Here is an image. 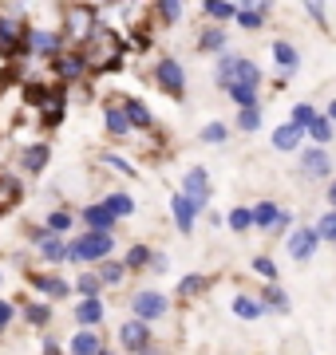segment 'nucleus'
Instances as JSON below:
<instances>
[{"label": "nucleus", "mask_w": 336, "mask_h": 355, "mask_svg": "<svg viewBox=\"0 0 336 355\" xmlns=\"http://www.w3.org/2000/svg\"><path fill=\"white\" fill-rule=\"evenodd\" d=\"M64 24H60V36H64V48L83 51L91 44V36L99 32V4H64L60 8Z\"/></svg>", "instance_id": "obj_1"}, {"label": "nucleus", "mask_w": 336, "mask_h": 355, "mask_svg": "<svg viewBox=\"0 0 336 355\" xmlns=\"http://www.w3.org/2000/svg\"><path fill=\"white\" fill-rule=\"evenodd\" d=\"M83 60H87L91 76L119 71V67H123V60H127V40L119 36V32H111V28H99V32L91 36V44L83 48Z\"/></svg>", "instance_id": "obj_2"}, {"label": "nucleus", "mask_w": 336, "mask_h": 355, "mask_svg": "<svg viewBox=\"0 0 336 355\" xmlns=\"http://www.w3.org/2000/svg\"><path fill=\"white\" fill-rule=\"evenodd\" d=\"M24 95H28V103L36 107V114H40V123H44V127H60V123H64V114H67V87H60V83L44 87L40 79H28Z\"/></svg>", "instance_id": "obj_3"}, {"label": "nucleus", "mask_w": 336, "mask_h": 355, "mask_svg": "<svg viewBox=\"0 0 336 355\" xmlns=\"http://www.w3.org/2000/svg\"><path fill=\"white\" fill-rule=\"evenodd\" d=\"M28 20L20 4H8L0 8V60H24V40H28Z\"/></svg>", "instance_id": "obj_4"}, {"label": "nucleus", "mask_w": 336, "mask_h": 355, "mask_svg": "<svg viewBox=\"0 0 336 355\" xmlns=\"http://www.w3.org/2000/svg\"><path fill=\"white\" fill-rule=\"evenodd\" d=\"M115 253V233H79L67 237V261L72 265H103Z\"/></svg>", "instance_id": "obj_5"}, {"label": "nucleus", "mask_w": 336, "mask_h": 355, "mask_svg": "<svg viewBox=\"0 0 336 355\" xmlns=\"http://www.w3.org/2000/svg\"><path fill=\"white\" fill-rule=\"evenodd\" d=\"M151 79H155L158 91H167L170 99H182V95H186V67H182L174 55H158Z\"/></svg>", "instance_id": "obj_6"}, {"label": "nucleus", "mask_w": 336, "mask_h": 355, "mask_svg": "<svg viewBox=\"0 0 336 355\" xmlns=\"http://www.w3.org/2000/svg\"><path fill=\"white\" fill-rule=\"evenodd\" d=\"M167 312H170V300L158 288H139L131 296V316L142 320V324H155V320H162Z\"/></svg>", "instance_id": "obj_7"}, {"label": "nucleus", "mask_w": 336, "mask_h": 355, "mask_svg": "<svg viewBox=\"0 0 336 355\" xmlns=\"http://www.w3.org/2000/svg\"><path fill=\"white\" fill-rule=\"evenodd\" d=\"M52 71H56V79H60V87L83 83V79L91 76V67H87V60H83V51H72V48H64V51L52 60Z\"/></svg>", "instance_id": "obj_8"}, {"label": "nucleus", "mask_w": 336, "mask_h": 355, "mask_svg": "<svg viewBox=\"0 0 336 355\" xmlns=\"http://www.w3.org/2000/svg\"><path fill=\"white\" fill-rule=\"evenodd\" d=\"M24 51L28 55H40V60H56L64 51V36L52 32V28H28V40H24Z\"/></svg>", "instance_id": "obj_9"}, {"label": "nucleus", "mask_w": 336, "mask_h": 355, "mask_svg": "<svg viewBox=\"0 0 336 355\" xmlns=\"http://www.w3.org/2000/svg\"><path fill=\"white\" fill-rule=\"evenodd\" d=\"M155 343V336H151V324H142V320H123L119 324V352H127V355H139L146 352Z\"/></svg>", "instance_id": "obj_10"}, {"label": "nucleus", "mask_w": 336, "mask_h": 355, "mask_svg": "<svg viewBox=\"0 0 336 355\" xmlns=\"http://www.w3.org/2000/svg\"><path fill=\"white\" fill-rule=\"evenodd\" d=\"M182 198L190 205H198V209H206L210 202V193H214V186H210V174H206V166H190L186 170V178H182Z\"/></svg>", "instance_id": "obj_11"}, {"label": "nucleus", "mask_w": 336, "mask_h": 355, "mask_svg": "<svg viewBox=\"0 0 336 355\" xmlns=\"http://www.w3.org/2000/svg\"><path fill=\"white\" fill-rule=\"evenodd\" d=\"M28 284H32V292H44L48 300H67L72 296V280L60 277V272H28Z\"/></svg>", "instance_id": "obj_12"}, {"label": "nucleus", "mask_w": 336, "mask_h": 355, "mask_svg": "<svg viewBox=\"0 0 336 355\" xmlns=\"http://www.w3.org/2000/svg\"><path fill=\"white\" fill-rule=\"evenodd\" d=\"M103 130L111 139H131V135H135L131 123H127V111H123V95H111V99L103 103Z\"/></svg>", "instance_id": "obj_13"}, {"label": "nucleus", "mask_w": 336, "mask_h": 355, "mask_svg": "<svg viewBox=\"0 0 336 355\" xmlns=\"http://www.w3.org/2000/svg\"><path fill=\"white\" fill-rule=\"evenodd\" d=\"M48 162H52V142H28L24 150H20V170H24V174H44V170H48Z\"/></svg>", "instance_id": "obj_14"}, {"label": "nucleus", "mask_w": 336, "mask_h": 355, "mask_svg": "<svg viewBox=\"0 0 336 355\" xmlns=\"http://www.w3.org/2000/svg\"><path fill=\"white\" fill-rule=\"evenodd\" d=\"M317 233H312V225H301V229H293V233H289V241H285V249H289V257H293V261H301V265H305V261H312V253H317Z\"/></svg>", "instance_id": "obj_15"}, {"label": "nucleus", "mask_w": 336, "mask_h": 355, "mask_svg": "<svg viewBox=\"0 0 336 355\" xmlns=\"http://www.w3.org/2000/svg\"><path fill=\"white\" fill-rule=\"evenodd\" d=\"M301 174L309 178V182L333 174V158H328V150H324V146H305V154H301Z\"/></svg>", "instance_id": "obj_16"}, {"label": "nucleus", "mask_w": 336, "mask_h": 355, "mask_svg": "<svg viewBox=\"0 0 336 355\" xmlns=\"http://www.w3.org/2000/svg\"><path fill=\"white\" fill-rule=\"evenodd\" d=\"M79 221L87 225V233H115V217L107 214V205L103 202H91V205H83L79 209Z\"/></svg>", "instance_id": "obj_17"}, {"label": "nucleus", "mask_w": 336, "mask_h": 355, "mask_svg": "<svg viewBox=\"0 0 336 355\" xmlns=\"http://www.w3.org/2000/svg\"><path fill=\"white\" fill-rule=\"evenodd\" d=\"M170 214H174V229H178L182 237H190V233H194V221H198V214H202V209H198V205H190L186 198H182V193H174V198H170Z\"/></svg>", "instance_id": "obj_18"}, {"label": "nucleus", "mask_w": 336, "mask_h": 355, "mask_svg": "<svg viewBox=\"0 0 336 355\" xmlns=\"http://www.w3.org/2000/svg\"><path fill=\"white\" fill-rule=\"evenodd\" d=\"M269 51H273V64H277V71H281V83H285V79H289V76L301 67V51L293 48L289 40H273Z\"/></svg>", "instance_id": "obj_19"}, {"label": "nucleus", "mask_w": 336, "mask_h": 355, "mask_svg": "<svg viewBox=\"0 0 336 355\" xmlns=\"http://www.w3.org/2000/svg\"><path fill=\"white\" fill-rule=\"evenodd\" d=\"M72 316H76L79 328L99 331V324H103V316H107V304H103V300H79V304L72 308Z\"/></svg>", "instance_id": "obj_20"}, {"label": "nucleus", "mask_w": 336, "mask_h": 355, "mask_svg": "<svg viewBox=\"0 0 336 355\" xmlns=\"http://www.w3.org/2000/svg\"><path fill=\"white\" fill-rule=\"evenodd\" d=\"M269 24V4L258 0V4H237V28H246V32H258V28Z\"/></svg>", "instance_id": "obj_21"}, {"label": "nucleus", "mask_w": 336, "mask_h": 355, "mask_svg": "<svg viewBox=\"0 0 336 355\" xmlns=\"http://www.w3.org/2000/svg\"><path fill=\"white\" fill-rule=\"evenodd\" d=\"M67 355H103V336L91 328H79L67 343Z\"/></svg>", "instance_id": "obj_22"}, {"label": "nucleus", "mask_w": 336, "mask_h": 355, "mask_svg": "<svg viewBox=\"0 0 336 355\" xmlns=\"http://www.w3.org/2000/svg\"><path fill=\"white\" fill-rule=\"evenodd\" d=\"M123 111H127L131 130H155V114H151V107L142 99H127V95H123Z\"/></svg>", "instance_id": "obj_23"}, {"label": "nucleus", "mask_w": 336, "mask_h": 355, "mask_svg": "<svg viewBox=\"0 0 336 355\" xmlns=\"http://www.w3.org/2000/svg\"><path fill=\"white\" fill-rule=\"evenodd\" d=\"M309 139L301 127H293V123H281V127L273 130V150H281V154H289V150H301V142Z\"/></svg>", "instance_id": "obj_24"}, {"label": "nucleus", "mask_w": 336, "mask_h": 355, "mask_svg": "<svg viewBox=\"0 0 336 355\" xmlns=\"http://www.w3.org/2000/svg\"><path fill=\"white\" fill-rule=\"evenodd\" d=\"M237 64H242V55H237V51H230V48L218 55L214 79H218V87H221V91H230V87H233V79H237Z\"/></svg>", "instance_id": "obj_25"}, {"label": "nucleus", "mask_w": 336, "mask_h": 355, "mask_svg": "<svg viewBox=\"0 0 336 355\" xmlns=\"http://www.w3.org/2000/svg\"><path fill=\"white\" fill-rule=\"evenodd\" d=\"M151 261H155V249H151V245H142V241H135L127 249V257H123V268H127V277H131V272H146Z\"/></svg>", "instance_id": "obj_26"}, {"label": "nucleus", "mask_w": 336, "mask_h": 355, "mask_svg": "<svg viewBox=\"0 0 336 355\" xmlns=\"http://www.w3.org/2000/svg\"><path fill=\"white\" fill-rule=\"evenodd\" d=\"M249 214H253V229H265V233H273L277 217H281V205L265 198V202H253V205H249Z\"/></svg>", "instance_id": "obj_27"}, {"label": "nucleus", "mask_w": 336, "mask_h": 355, "mask_svg": "<svg viewBox=\"0 0 336 355\" xmlns=\"http://www.w3.org/2000/svg\"><path fill=\"white\" fill-rule=\"evenodd\" d=\"M151 16H155V24L174 28L186 16V4H178V0H158V4H151Z\"/></svg>", "instance_id": "obj_28"}, {"label": "nucleus", "mask_w": 336, "mask_h": 355, "mask_svg": "<svg viewBox=\"0 0 336 355\" xmlns=\"http://www.w3.org/2000/svg\"><path fill=\"white\" fill-rule=\"evenodd\" d=\"M230 308H233V316H237V320H261V316H265L261 296H249V292H237Z\"/></svg>", "instance_id": "obj_29"}, {"label": "nucleus", "mask_w": 336, "mask_h": 355, "mask_svg": "<svg viewBox=\"0 0 336 355\" xmlns=\"http://www.w3.org/2000/svg\"><path fill=\"white\" fill-rule=\"evenodd\" d=\"M198 51H202V55H221V51H226V28H218V24L202 28V32H198Z\"/></svg>", "instance_id": "obj_30"}, {"label": "nucleus", "mask_w": 336, "mask_h": 355, "mask_svg": "<svg viewBox=\"0 0 336 355\" xmlns=\"http://www.w3.org/2000/svg\"><path fill=\"white\" fill-rule=\"evenodd\" d=\"M103 205H107V214L115 217V221H123V217H131V214H135V198H131L127 190L107 193V198H103Z\"/></svg>", "instance_id": "obj_31"}, {"label": "nucleus", "mask_w": 336, "mask_h": 355, "mask_svg": "<svg viewBox=\"0 0 336 355\" xmlns=\"http://www.w3.org/2000/svg\"><path fill=\"white\" fill-rule=\"evenodd\" d=\"M95 277L103 288H119L127 280V268H123V261H103V265H95Z\"/></svg>", "instance_id": "obj_32"}, {"label": "nucleus", "mask_w": 336, "mask_h": 355, "mask_svg": "<svg viewBox=\"0 0 336 355\" xmlns=\"http://www.w3.org/2000/svg\"><path fill=\"white\" fill-rule=\"evenodd\" d=\"M261 304H265V312H281V316L293 308V304H289V292H285L281 284H265V292H261Z\"/></svg>", "instance_id": "obj_33"}, {"label": "nucleus", "mask_w": 336, "mask_h": 355, "mask_svg": "<svg viewBox=\"0 0 336 355\" xmlns=\"http://www.w3.org/2000/svg\"><path fill=\"white\" fill-rule=\"evenodd\" d=\"M202 12L221 28L226 20H237V4H230V0H206V4H202Z\"/></svg>", "instance_id": "obj_34"}, {"label": "nucleus", "mask_w": 336, "mask_h": 355, "mask_svg": "<svg viewBox=\"0 0 336 355\" xmlns=\"http://www.w3.org/2000/svg\"><path fill=\"white\" fill-rule=\"evenodd\" d=\"M36 253L44 257L48 265H64V261H67V237H48V241L40 245Z\"/></svg>", "instance_id": "obj_35"}, {"label": "nucleus", "mask_w": 336, "mask_h": 355, "mask_svg": "<svg viewBox=\"0 0 336 355\" xmlns=\"http://www.w3.org/2000/svg\"><path fill=\"white\" fill-rule=\"evenodd\" d=\"M202 292H210V277H202V272H190V277L178 284V300H198Z\"/></svg>", "instance_id": "obj_36"}, {"label": "nucleus", "mask_w": 336, "mask_h": 355, "mask_svg": "<svg viewBox=\"0 0 336 355\" xmlns=\"http://www.w3.org/2000/svg\"><path fill=\"white\" fill-rule=\"evenodd\" d=\"M237 83H246V87H261L265 83V76H261V67L249 60V55H242V64H237V79H233V87Z\"/></svg>", "instance_id": "obj_37"}, {"label": "nucleus", "mask_w": 336, "mask_h": 355, "mask_svg": "<svg viewBox=\"0 0 336 355\" xmlns=\"http://www.w3.org/2000/svg\"><path fill=\"white\" fill-rule=\"evenodd\" d=\"M44 225H48V233H56V237H67L72 225H76V214H72V209H52Z\"/></svg>", "instance_id": "obj_38"}, {"label": "nucleus", "mask_w": 336, "mask_h": 355, "mask_svg": "<svg viewBox=\"0 0 336 355\" xmlns=\"http://www.w3.org/2000/svg\"><path fill=\"white\" fill-rule=\"evenodd\" d=\"M72 288L79 292V300H99V292H103V284H99V277H95V272H79Z\"/></svg>", "instance_id": "obj_39"}, {"label": "nucleus", "mask_w": 336, "mask_h": 355, "mask_svg": "<svg viewBox=\"0 0 336 355\" xmlns=\"http://www.w3.org/2000/svg\"><path fill=\"white\" fill-rule=\"evenodd\" d=\"M317 119H321V111H317L312 103H297V107L289 111V123H293V127H301V130H309Z\"/></svg>", "instance_id": "obj_40"}, {"label": "nucleus", "mask_w": 336, "mask_h": 355, "mask_svg": "<svg viewBox=\"0 0 336 355\" xmlns=\"http://www.w3.org/2000/svg\"><path fill=\"white\" fill-rule=\"evenodd\" d=\"M226 225H230L233 233H249V229H253V214H249V205H233L230 214H226Z\"/></svg>", "instance_id": "obj_41"}, {"label": "nucleus", "mask_w": 336, "mask_h": 355, "mask_svg": "<svg viewBox=\"0 0 336 355\" xmlns=\"http://www.w3.org/2000/svg\"><path fill=\"white\" fill-rule=\"evenodd\" d=\"M312 233H317V241H336V209H324V214L317 217Z\"/></svg>", "instance_id": "obj_42"}, {"label": "nucleus", "mask_w": 336, "mask_h": 355, "mask_svg": "<svg viewBox=\"0 0 336 355\" xmlns=\"http://www.w3.org/2000/svg\"><path fill=\"white\" fill-rule=\"evenodd\" d=\"M24 320H28V328H48V324H52V308L48 304H24Z\"/></svg>", "instance_id": "obj_43"}, {"label": "nucleus", "mask_w": 336, "mask_h": 355, "mask_svg": "<svg viewBox=\"0 0 336 355\" xmlns=\"http://www.w3.org/2000/svg\"><path fill=\"white\" fill-rule=\"evenodd\" d=\"M99 162L103 166H111V170H119V174H127V178H139V166L131 162V158H123V154H99Z\"/></svg>", "instance_id": "obj_44"}, {"label": "nucleus", "mask_w": 336, "mask_h": 355, "mask_svg": "<svg viewBox=\"0 0 336 355\" xmlns=\"http://www.w3.org/2000/svg\"><path fill=\"white\" fill-rule=\"evenodd\" d=\"M198 139L206 142V146H226V139H230V127H226V123H206Z\"/></svg>", "instance_id": "obj_45"}, {"label": "nucleus", "mask_w": 336, "mask_h": 355, "mask_svg": "<svg viewBox=\"0 0 336 355\" xmlns=\"http://www.w3.org/2000/svg\"><path fill=\"white\" fill-rule=\"evenodd\" d=\"M305 135L312 139V146H328V142H333V123H328V119L321 114V119H317V123L305 130Z\"/></svg>", "instance_id": "obj_46"}, {"label": "nucleus", "mask_w": 336, "mask_h": 355, "mask_svg": "<svg viewBox=\"0 0 336 355\" xmlns=\"http://www.w3.org/2000/svg\"><path fill=\"white\" fill-rule=\"evenodd\" d=\"M253 272H258L265 284H277V265H273V257H253Z\"/></svg>", "instance_id": "obj_47"}, {"label": "nucleus", "mask_w": 336, "mask_h": 355, "mask_svg": "<svg viewBox=\"0 0 336 355\" xmlns=\"http://www.w3.org/2000/svg\"><path fill=\"white\" fill-rule=\"evenodd\" d=\"M261 127V107H246L237 111V130H258Z\"/></svg>", "instance_id": "obj_48"}, {"label": "nucleus", "mask_w": 336, "mask_h": 355, "mask_svg": "<svg viewBox=\"0 0 336 355\" xmlns=\"http://www.w3.org/2000/svg\"><path fill=\"white\" fill-rule=\"evenodd\" d=\"M48 237H56V233H48V225H32V229H28V241H32V249H40Z\"/></svg>", "instance_id": "obj_49"}, {"label": "nucleus", "mask_w": 336, "mask_h": 355, "mask_svg": "<svg viewBox=\"0 0 336 355\" xmlns=\"http://www.w3.org/2000/svg\"><path fill=\"white\" fill-rule=\"evenodd\" d=\"M12 316H16V304H8V300H0V331L12 324Z\"/></svg>", "instance_id": "obj_50"}, {"label": "nucleus", "mask_w": 336, "mask_h": 355, "mask_svg": "<svg viewBox=\"0 0 336 355\" xmlns=\"http://www.w3.org/2000/svg\"><path fill=\"white\" fill-rule=\"evenodd\" d=\"M273 233H293V214H289V209H281V217H277Z\"/></svg>", "instance_id": "obj_51"}, {"label": "nucleus", "mask_w": 336, "mask_h": 355, "mask_svg": "<svg viewBox=\"0 0 336 355\" xmlns=\"http://www.w3.org/2000/svg\"><path fill=\"white\" fill-rule=\"evenodd\" d=\"M167 268H170V257L167 253H155V261H151V268H146V272H158V277H162Z\"/></svg>", "instance_id": "obj_52"}, {"label": "nucleus", "mask_w": 336, "mask_h": 355, "mask_svg": "<svg viewBox=\"0 0 336 355\" xmlns=\"http://www.w3.org/2000/svg\"><path fill=\"white\" fill-rule=\"evenodd\" d=\"M305 12H309L317 24H324V4H305Z\"/></svg>", "instance_id": "obj_53"}, {"label": "nucleus", "mask_w": 336, "mask_h": 355, "mask_svg": "<svg viewBox=\"0 0 336 355\" xmlns=\"http://www.w3.org/2000/svg\"><path fill=\"white\" fill-rule=\"evenodd\" d=\"M44 355H64V347H60V343L48 336V340H44Z\"/></svg>", "instance_id": "obj_54"}, {"label": "nucleus", "mask_w": 336, "mask_h": 355, "mask_svg": "<svg viewBox=\"0 0 336 355\" xmlns=\"http://www.w3.org/2000/svg\"><path fill=\"white\" fill-rule=\"evenodd\" d=\"M324 119H328V123H333V127H336V99L328 103V111H324Z\"/></svg>", "instance_id": "obj_55"}, {"label": "nucleus", "mask_w": 336, "mask_h": 355, "mask_svg": "<svg viewBox=\"0 0 336 355\" xmlns=\"http://www.w3.org/2000/svg\"><path fill=\"white\" fill-rule=\"evenodd\" d=\"M328 205L336 209V182H328Z\"/></svg>", "instance_id": "obj_56"}, {"label": "nucleus", "mask_w": 336, "mask_h": 355, "mask_svg": "<svg viewBox=\"0 0 336 355\" xmlns=\"http://www.w3.org/2000/svg\"><path fill=\"white\" fill-rule=\"evenodd\" d=\"M139 355H162V352H158L155 343H151V347H146V352H139Z\"/></svg>", "instance_id": "obj_57"}, {"label": "nucleus", "mask_w": 336, "mask_h": 355, "mask_svg": "<svg viewBox=\"0 0 336 355\" xmlns=\"http://www.w3.org/2000/svg\"><path fill=\"white\" fill-rule=\"evenodd\" d=\"M103 355H119V352H111V347H103Z\"/></svg>", "instance_id": "obj_58"}, {"label": "nucleus", "mask_w": 336, "mask_h": 355, "mask_svg": "<svg viewBox=\"0 0 336 355\" xmlns=\"http://www.w3.org/2000/svg\"><path fill=\"white\" fill-rule=\"evenodd\" d=\"M0 280H4V272H0Z\"/></svg>", "instance_id": "obj_59"}]
</instances>
